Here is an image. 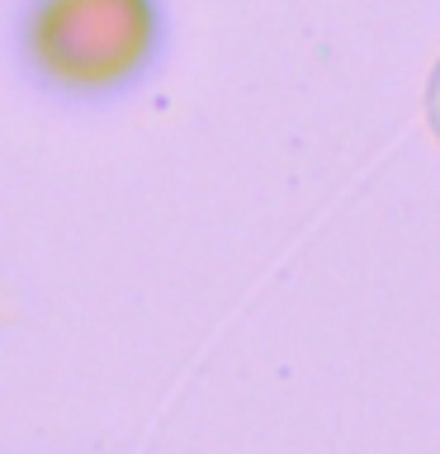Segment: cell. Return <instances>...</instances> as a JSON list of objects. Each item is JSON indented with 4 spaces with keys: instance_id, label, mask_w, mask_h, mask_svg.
Here are the masks:
<instances>
[{
    "instance_id": "6da1fadb",
    "label": "cell",
    "mask_w": 440,
    "mask_h": 454,
    "mask_svg": "<svg viewBox=\"0 0 440 454\" xmlns=\"http://www.w3.org/2000/svg\"><path fill=\"white\" fill-rule=\"evenodd\" d=\"M156 43L152 0H43L28 28L38 67L62 85H114L147 62Z\"/></svg>"
}]
</instances>
